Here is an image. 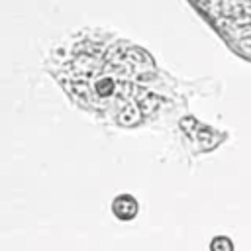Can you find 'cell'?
I'll return each instance as SVG.
<instances>
[{"mask_svg":"<svg viewBox=\"0 0 251 251\" xmlns=\"http://www.w3.org/2000/svg\"><path fill=\"white\" fill-rule=\"evenodd\" d=\"M45 73L84 114L122 129L151 126L186 108L176 78L153 55L106 29H76L43 59Z\"/></svg>","mask_w":251,"mask_h":251,"instance_id":"1","label":"cell"},{"mask_svg":"<svg viewBox=\"0 0 251 251\" xmlns=\"http://www.w3.org/2000/svg\"><path fill=\"white\" fill-rule=\"evenodd\" d=\"M226 47L251 63V0H186Z\"/></svg>","mask_w":251,"mask_h":251,"instance_id":"2","label":"cell"},{"mask_svg":"<svg viewBox=\"0 0 251 251\" xmlns=\"http://www.w3.org/2000/svg\"><path fill=\"white\" fill-rule=\"evenodd\" d=\"M178 129L182 131V135L190 143V149H192L194 155L214 151L229 135L226 129H216V127H212L208 124H202L200 120H196L190 114H186V116H182L178 120Z\"/></svg>","mask_w":251,"mask_h":251,"instance_id":"3","label":"cell"},{"mask_svg":"<svg viewBox=\"0 0 251 251\" xmlns=\"http://www.w3.org/2000/svg\"><path fill=\"white\" fill-rule=\"evenodd\" d=\"M110 208H112L114 218L120 220V222H131V220H135L137 214H139V202H137V198L131 196V194H118V196L112 200Z\"/></svg>","mask_w":251,"mask_h":251,"instance_id":"4","label":"cell"},{"mask_svg":"<svg viewBox=\"0 0 251 251\" xmlns=\"http://www.w3.org/2000/svg\"><path fill=\"white\" fill-rule=\"evenodd\" d=\"M210 251H235V243L229 235H214L210 241Z\"/></svg>","mask_w":251,"mask_h":251,"instance_id":"5","label":"cell"}]
</instances>
